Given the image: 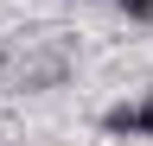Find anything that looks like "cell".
<instances>
[{"mask_svg":"<svg viewBox=\"0 0 153 146\" xmlns=\"http://www.w3.org/2000/svg\"><path fill=\"white\" fill-rule=\"evenodd\" d=\"M64 76H70V57H64V51H38V57L19 64V89H57Z\"/></svg>","mask_w":153,"mask_h":146,"instance_id":"6da1fadb","label":"cell"},{"mask_svg":"<svg viewBox=\"0 0 153 146\" xmlns=\"http://www.w3.org/2000/svg\"><path fill=\"white\" fill-rule=\"evenodd\" d=\"M102 134H115V140H140V102H115L108 114H102Z\"/></svg>","mask_w":153,"mask_h":146,"instance_id":"7a4b0ae2","label":"cell"},{"mask_svg":"<svg viewBox=\"0 0 153 146\" xmlns=\"http://www.w3.org/2000/svg\"><path fill=\"white\" fill-rule=\"evenodd\" d=\"M115 7H121L134 26H153V0H115Z\"/></svg>","mask_w":153,"mask_h":146,"instance_id":"3957f363","label":"cell"},{"mask_svg":"<svg viewBox=\"0 0 153 146\" xmlns=\"http://www.w3.org/2000/svg\"><path fill=\"white\" fill-rule=\"evenodd\" d=\"M140 140H153V89H147V102H140Z\"/></svg>","mask_w":153,"mask_h":146,"instance_id":"277c9868","label":"cell"},{"mask_svg":"<svg viewBox=\"0 0 153 146\" xmlns=\"http://www.w3.org/2000/svg\"><path fill=\"white\" fill-rule=\"evenodd\" d=\"M7 64H13V51H7V38H0V70H7Z\"/></svg>","mask_w":153,"mask_h":146,"instance_id":"5b68a950","label":"cell"}]
</instances>
